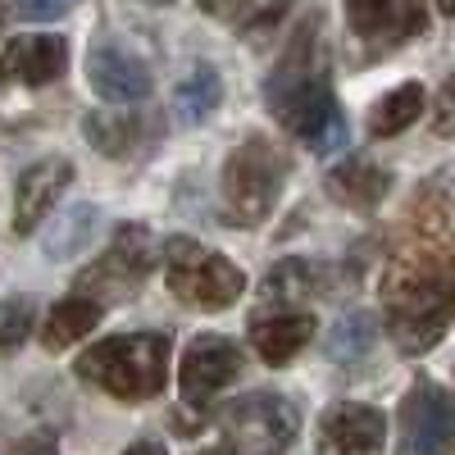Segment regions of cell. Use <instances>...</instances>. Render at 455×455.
Segmentation results:
<instances>
[{
  "mask_svg": "<svg viewBox=\"0 0 455 455\" xmlns=\"http://www.w3.org/2000/svg\"><path fill=\"white\" fill-rule=\"evenodd\" d=\"M10 455H55V437L51 433H42V428H36V433H14V446H10Z\"/></svg>",
  "mask_w": 455,
  "mask_h": 455,
  "instance_id": "25",
  "label": "cell"
},
{
  "mask_svg": "<svg viewBox=\"0 0 455 455\" xmlns=\"http://www.w3.org/2000/svg\"><path fill=\"white\" fill-rule=\"evenodd\" d=\"M32 319H36V306L28 296H10V300H0V351H14L28 341L32 332Z\"/></svg>",
  "mask_w": 455,
  "mask_h": 455,
  "instance_id": "21",
  "label": "cell"
},
{
  "mask_svg": "<svg viewBox=\"0 0 455 455\" xmlns=\"http://www.w3.org/2000/svg\"><path fill=\"white\" fill-rule=\"evenodd\" d=\"M315 264L306 259H283L278 269L269 274V296H283V300H296V296H310L319 283H315Z\"/></svg>",
  "mask_w": 455,
  "mask_h": 455,
  "instance_id": "22",
  "label": "cell"
},
{
  "mask_svg": "<svg viewBox=\"0 0 455 455\" xmlns=\"http://www.w3.org/2000/svg\"><path fill=\"white\" fill-rule=\"evenodd\" d=\"M146 124L141 119H128V114H87L83 119V132L96 150H105V156H128V150L137 146V132Z\"/></svg>",
  "mask_w": 455,
  "mask_h": 455,
  "instance_id": "19",
  "label": "cell"
},
{
  "mask_svg": "<svg viewBox=\"0 0 455 455\" xmlns=\"http://www.w3.org/2000/svg\"><path fill=\"white\" fill-rule=\"evenodd\" d=\"M269 109L315 156H332V150L347 146V114H341L323 68L306 64V36L287 51V60L269 78Z\"/></svg>",
  "mask_w": 455,
  "mask_h": 455,
  "instance_id": "1",
  "label": "cell"
},
{
  "mask_svg": "<svg viewBox=\"0 0 455 455\" xmlns=\"http://www.w3.org/2000/svg\"><path fill=\"white\" fill-rule=\"evenodd\" d=\"M156 259H160V246H156V237H150L141 223L119 228L114 242H109V251L83 274V287L92 291V300H124V296H132L146 283V274L156 269Z\"/></svg>",
  "mask_w": 455,
  "mask_h": 455,
  "instance_id": "6",
  "label": "cell"
},
{
  "mask_svg": "<svg viewBox=\"0 0 455 455\" xmlns=\"http://www.w3.org/2000/svg\"><path fill=\"white\" fill-rule=\"evenodd\" d=\"M287 10H291V0H246V5H242V19H237V28L255 36V32H264V28H274Z\"/></svg>",
  "mask_w": 455,
  "mask_h": 455,
  "instance_id": "23",
  "label": "cell"
},
{
  "mask_svg": "<svg viewBox=\"0 0 455 455\" xmlns=\"http://www.w3.org/2000/svg\"><path fill=\"white\" fill-rule=\"evenodd\" d=\"M73 373L83 383L109 392L114 401H150L164 392V378H169V337L160 332L105 337L78 355Z\"/></svg>",
  "mask_w": 455,
  "mask_h": 455,
  "instance_id": "2",
  "label": "cell"
},
{
  "mask_svg": "<svg viewBox=\"0 0 455 455\" xmlns=\"http://www.w3.org/2000/svg\"><path fill=\"white\" fill-rule=\"evenodd\" d=\"M10 446H14V433L5 428V419H0V455H10Z\"/></svg>",
  "mask_w": 455,
  "mask_h": 455,
  "instance_id": "29",
  "label": "cell"
},
{
  "mask_svg": "<svg viewBox=\"0 0 455 455\" xmlns=\"http://www.w3.org/2000/svg\"><path fill=\"white\" fill-rule=\"evenodd\" d=\"M68 182H73V164L64 156L60 160H36L19 178V187H14V228L19 233H32V228L60 205V196L68 192Z\"/></svg>",
  "mask_w": 455,
  "mask_h": 455,
  "instance_id": "13",
  "label": "cell"
},
{
  "mask_svg": "<svg viewBox=\"0 0 455 455\" xmlns=\"http://www.w3.org/2000/svg\"><path fill=\"white\" fill-rule=\"evenodd\" d=\"M328 192L351 210H373L392 192V173L378 169L373 160H347V164H337L328 173Z\"/></svg>",
  "mask_w": 455,
  "mask_h": 455,
  "instance_id": "15",
  "label": "cell"
},
{
  "mask_svg": "<svg viewBox=\"0 0 455 455\" xmlns=\"http://www.w3.org/2000/svg\"><path fill=\"white\" fill-rule=\"evenodd\" d=\"M451 446H455V405L446 387L414 383L401 401L396 455H451Z\"/></svg>",
  "mask_w": 455,
  "mask_h": 455,
  "instance_id": "7",
  "label": "cell"
},
{
  "mask_svg": "<svg viewBox=\"0 0 455 455\" xmlns=\"http://www.w3.org/2000/svg\"><path fill=\"white\" fill-rule=\"evenodd\" d=\"M87 83L109 105H137L150 96V68L119 46H96L87 60Z\"/></svg>",
  "mask_w": 455,
  "mask_h": 455,
  "instance_id": "14",
  "label": "cell"
},
{
  "mask_svg": "<svg viewBox=\"0 0 455 455\" xmlns=\"http://www.w3.org/2000/svg\"><path fill=\"white\" fill-rule=\"evenodd\" d=\"M96 323H100V300H92V296H64L60 306L51 310L46 328H42V341H46V351H68V347H78Z\"/></svg>",
  "mask_w": 455,
  "mask_h": 455,
  "instance_id": "16",
  "label": "cell"
},
{
  "mask_svg": "<svg viewBox=\"0 0 455 455\" xmlns=\"http://www.w3.org/2000/svg\"><path fill=\"white\" fill-rule=\"evenodd\" d=\"M237 373H242V355H237L233 341L219 337V332H201L192 347H187L182 369H178V378H182V401H187V405H210Z\"/></svg>",
  "mask_w": 455,
  "mask_h": 455,
  "instance_id": "8",
  "label": "cell"
},
{
  "mask_svg": "<svg viewBox=\"0 0 455 455\" xmlns=\"http://www.w3.org/2000/svg\"><path fill=\"white\" fill-rule=\"evenodd\" d=\"M14 10L23 14V19H60V14H68L73 10V0H14Z\"/></svg>",
  "mask_w": 455,
  "mask_h": 455,
  "instance_id": "24",
  "label": "cell"
},
{
  "mask_svg": "<svg viewBox=\"0 0 455 455\" xmlns=\"http://www.w3.org/2000/svg\"><path fill=\"white\" fill-rule=\"evenodd\" d=\"M310 337H315V315L296 310V306H287V310H255L251 315V347L259 351L264 364H274V369L291 364L300 351H306Z\"/></svg>",
  "mask_w": 455,
  "mask_h": 455,
  "instance_id": "12",
  "label": "cell"
},
{
  "mask_svg": "<svg viewBox=\"0 0 455 455\" xmlns=\"http://www.w3.org/2000/svg\"><path fill=\"white\" fill-rule=\"evenodd\" d=\"M124 455H164V446H156V442H137V446H128Z\"/></svg>",
  "mask_w": 455,
  "mask_h": 455,
  "instance_id": "28",
  "label": "cell"
},
{
  "mask_svg": "<svg viewBox=\"0 0 455 455\" xmlns=\"http://www.w3.org/2000/svg\"><path fill=\"white\" fill-rule=\"evenodd\" d=\"M242 5H246V0H201L205 14H237Z\"/></svg>",
  "mask_w": 455,
  "mask_h": 455,
  "instance_id": "27",
  "label": "cell"
},
{
  "mask_svg": "<svg viewBox=\"0 0 455 455\" xmlns=\"http://www.w3.org/2000/svg\"><path fill=\"white\" fill-rule=\"evenodd\" d=\"M146 5H173V0H146Z\"/></svg>",
  "mask_w": 455,
  "mask_h": 455,
  "instance_id": "32",
  "label": "cell"
},
{
  "mask_svg": "<svg viewBox=\"0 0 455 455\" xmlns=\"http://www.w3.org/2000/svg\"><path fill=\"white\" fill-rule=\"evenodd\" d=\"M419 114H424V87L419 83H401L396 92H387L369 109V132L373 137H396V132H405L414 119H419Z\"/></svg>",
  "mask_w": 455,
  "mask_h": 455,
  "instance_id": "18",
  "label": "cell"
},
{
  "mask_svg": "<svg viewBox=\"0 0 455 455\" xmlns=\"http://www.w3.org/2000/svg\"><path fill=\"white\" fill-rule=\"evenodd\" d=\"M287 164L269 141H246L228 156L223 169V201H228V219L233 223H259L274 210L278 192H283Z\"/></svg>",
  "mask_w": 455,
  "mask_h": 455,
  "instance_id": "5",
  "label": "cell"
},
{
  "mask_svg": "<svg viewBox=\"0 0 455 455\" xmlns=\"http://www.w3.org/2000/svg\"><path fill=\"white\" fill-rule=\"evenodd\" d=\"M369 341H373V319L369 315H341L328 332V355L332 360H355L369 351Z\"/></svg>",
  "mask_w": 455,
  "mask_h": 455,
  "instance_id": "20",
  "label": "cell"
},
{
  "mask_svg": "<svg viewBox=\"0 0 455 455\" xmlns=\"http://www.w3.org/2000/svg\"><path fill=\"white\" fill-rule=\"evenodd\" d=\"M451 96H455V87L446 83L442 87V105H437V137H451V105H455Z\"/></svg>",
  "mask_w": 455,
  "mask_h": 455,
  "instance_id": "26",
  "label": "cell"
},
{
  "mask_svg": "<svg viewBox=\"0 0 455 455\" xmlns=\"http://www.w3.org/2000/svg\"><path fill=\"white\" fill-rule=\"evenodd\" d=\"M68 68V42L51 32H28L14 36L0 55V83H19V87H46Z\"/></svg>",
  "mask_w": 455,
  "mask_h": 455,
  "instance_id": "10",
  "label": "cell"
},
{
  "mask_svg": "<svg viewBox=\"0 0 455 455\" xmlns=\"http://www.w3.org/2000/svg\"><path fill=\"white\" fill-rule=\"evenodd\" d=\"M201 455H237L233 446H214V451H201Z\"/></svg>",
  "mask_w": 455,
  "mask_h": 455,
  "instance_id": "30",
  "label": "cell"
},
{
  "mask_svg": "<svg viewBox=\"0 0 455 455\" xmlns=\"http://www.w3.org/2000/svg\"><path fill=\"white\" fill-rule=\"evenodd\" d=\"M219 428L237 455H283L300 433V414L278 392H251L219 410Z\"/></svg>",
  "mask_w": 455,
  "mask_h": 455,
  "instance_id": "4",
  "label": "cell"
},
{
  "mask_svg": "<svg viewBox=\"0 0 455 455\" xmlns=\"http://www.w3.org/2000/svg\"><path fill=\"white\" fill-rule=\"evenodd\" d=\"M437 10L442 14H455V0H437Z\"/></svg>",
  "mask_w": 455,
  "mask_h": 455,
  "instance_id": "31",
  "label": "cell"
},
{
  "mask_svg": "<svg viewBox=\"0 0 455 455\" xmlns=\"http://www.w3.org/2000/svg\"><path fill=\"white\" fill-rule=\"evenodd\" d=\"M164 278L173 287L178 300L187 306H205V310H223L246 291V274L237 269L228 255L205 251L192 237H173L164 246Z\"/></svg>",
  "mask_w": 455,
  "mask_h": 455,
  "instance_id": "3",
  "label": "cell"
},
{
  "mask_svg": "<svg viewBox=\"0 0 455 455\" xmlns=\"http://www.w3.org/2000/svg\"><path fill=\"white\" fill-rule=\"evenodd\" d=\"M219 96H223V87H219V73L210 68V64H201V68H192L187 78L178 83V92H173V119L178 124H205L210 114L219 109Z\"/></svg>",
  "mask_w": 455,
  "mask_h": 455,
  "instance_id": "17",
  "label": "cell"
},
{
  "mask_svg": "<svg viewBox=\"0 0 455 455\" xmlns=\"http://www.w3.org/2000/svg\"><path fill=\"white\" fill-rule=\"evenodd\" d=\"M387 424L373 405L337 401L319 419V455H383Z\"/></svg>",
  "mask_w": 455,
  "mask_h": 455,
  "instance_id": "9",
  "label": "cell"
},
{
  "mask_svg": "<svg viewBox=\"0 0 455 455\" xmlns=\"http://www.w3.org/2000/svg\"><path fill=\"white\" fill-rule=\"evenodd\" d=\"M351 28L369 46H401L428 28L424 0H351Z\"/></svg>",
  "mask_w": 455,
  "mask_h": 455,
  "instance_id": "11",
  "label": "cell"
}]
</instances>
